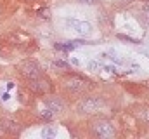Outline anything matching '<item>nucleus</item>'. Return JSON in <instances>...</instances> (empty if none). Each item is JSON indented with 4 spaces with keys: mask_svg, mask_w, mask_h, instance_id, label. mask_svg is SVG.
Returning <instances> with one entry per match:
<instances>
[{
    "mask_svg": "<svg viewBox=\"0 0 149 139\" xmlns=\"http://www.w3.org/2000/svg\"><path fill=\"white\" fill-rule=\"evenodd\" d=\"M0 12H2V7H0Z\"/></svg>",
    "mask_w": 149,
    "mask_h": 139,
    "instance_id": "dca6fc26",
    "label": "nucleus"
},
{
    "mask_svg": "<svg viewBox=\"0 0 149 139\" xmlns=\"http://www.w3.org/2000/svg\"><path fill=\"white\" fill-rule=\"evenodd\" d=\"M80 4H83V5H95L97 4V0H78Z\"/></svg>",
    "mask_w": 149,
    "mask_h": 139,
    "instance_id": "ddd939ff",
    "label": "nucleus"
},
{
    "mask_svg": "<svg viewBox=\"0 0 149 139\" xmlns=\"http://www.w3.org/2000/svg\"><path fill=\"white\" fill-rule=\"evenodd\" d=\"M147 21H149V14H147Z\"/></svg>",
    "mask_w": 149,
    "mask_h": 139,
    "instance_id": "2eb2a0df",
    "label": "nucleus"
},
{
    "mask_svg": "<svg viewBox=\"0 0 149 139\" xmlns=\"http://www.w3.org/2000/svg\"><path fill=\"white\" fill-rule=\"evenodd\" d=\"M17 72L19 75L23 77L25 80H30V78H36L40 75H44L42 72V66L35 61V59H25L17 64Z\"/></svg>",
    "mask_w": 149,
    "mask_h": 139,
    "instance_id": "20e7f679",
    "label": "nucleus"
},
{
    "mask_svg": "<svg viewBox=\"0 0 149 139\" xmlns=\"http://www.w3.org/2000/svg\"><path fill=\"white\" fill-rule=\"evenodd\" d=\"M26 87L36 96H45L47 92L52 90V82L45 77V75H40L36 78H30L26 80Z\"/></svg>",
    "mask_w": 149,
    "mask_h": 139,
    "instance_id": "39448f33",
    "label": "nucleus"
},
{
    "mask_svg": "<svg viewBox=\"0 0 149 139\" xmlns=\"http://www.w3.org/2000/svg\"><path fill=\"white\" fill-rule=\"evenodd\" d=\"M42 136H44V137H54V136H56V129L49 125V127H45V129H44Z\"/></svg>",
    "mask_w": 149,
    "mask_h": 139,
    "instance_id": "9d476101",
    "label": "nucleus"
},
{
    "mask_svg": "<svg viewBox=\"0 0 149 139\" xmlns=\"http://www.w3.org/2000/svg\"><path fill=\"white\" fill-rule=\"evenodd\" d=\"M64 25L71 31H75L78 37H89L92 33V30H94L89 21H81V19H71V17H68V19H64Z\"/></svg>",
    "mask_w": 149,
    "mask_h": 139,
    "instance_id": "423d86ee",
    "label": "nucleus"
},
{
    "mask_svg": "<svg viewBox=\"0 0 149 139\" xmlns=\"http://www.w3.org/2000/svg\"><path fill=\"white\" fill-rule=\"evenodd\" d=\"M106 106V103L97 98V96H87L83 98L78 104H76V111L80 115H97L101 113V110Z\"/></svg>",
    "mask_w": 149,
    "mask_h": 139,
    "instance_id": "f03ea898",
    "label": "nucleus"
},
{
    "mask_svg": "<svg viewBox=\"0 0 149 139\" xmlns=\"http://www.w3.org/2000/svg\"><path fill=\"white\" fill-rule=\"evenodd\" d=\"M92 85V82L89 78H85L83 75H66L64 78H62V87H64L68 92H71V94H83L85 90H89Z\"/></svg>",
    "mask_w": 149,
    "mask_h": 139,
    "instance_id": "f257e3e1",
    "label": "nucleus"
},
{
    "mask_svg": "<svg viewBox=\"0 0 149 139\" xmlns=\"http://www.w3.org/2000/svg\"><path fill=\"white\" fill-rule=\"evenodd\" d=\"M54 64H56L57 68H62V70H70V64H68L66 61H54Z\"/></svg>",
    "mask_w": 149,
    "mask_h": 139,
    "instance_id": "f8f14e48",
    "label": "nucleus"
},
{
    "mask_svg": "<svg viewBox=\"0 0 149 139\" xmlns=\"http://www.w3.org/2000/svg\"><path fill=\"white\" fill-rule=\"evenodd\" d=\"M90 132L95 136V137H101V139H111L116 136V130H115V125L106 120V118H97L90 124Z\"/></svg>",
    "mask_w": 149,
    "mask_h": 139,
    "instance_id": "7ed1b4c3",
    "label": "nucleus"
},
{
    "mask_svg": "<svg viewBox=\"0 0 149 139\" xmlns=\"http://www.w3.org/2000/svg\"><path fill=\"white\" fill-rule=\"evenodd\" d=\"M137 115L140 117V120H142V122H147V124H149V108H142Z\"/></svg>",
    "mask_w": 149,
    "mask_h": 139,
    "instance_id": "1a4fd4ad",
    "label": "nucleus"
},
{
    "mask_svg": "<svg viewBox=\"0 0 149 139\" xmlns=\"http://www.w3.org/2000/svg\"><path fill=\"white\" fill-rule=\"evenodd\" d=\"M120 40H125V42H128V43H140V40L137 38H130V37H126V35H118Z\"/></svg>",
    "mask_w": 149,
    "mask_h": 139,
    "instance_id": "9b49d317",
    "label": "nucleus"
},
{
    "mask_svg": "<svg viewBox=\"0 0 149 139\" xmlns=\"http://www.w3.org/2000/svg\"><path fill=\"white\" fill-rule=\"evenodd\" d=\"M42 104H44V108H47L54 117H56V115H59V113H62V111H64V108H66L64 101H62L61 98H57V96H47V98H44Z\"/></svg>",
    "mask_w": 149,
    "mask_h": 139,
    "instance_id": "6e6552de",
    "label": "nucleus"
},
{
    "mask_svg": "<svg viewBox=\"0 0 149 139\" xmlns=\"http://www.w3.org/2000/svg\"><path fill=\"white\" fill-rule=\"evenodd\" d=\"M0 124L5 129V132L9 136H19V132L23 130V124H21L16 117H11V115H5V117L0 118Z\"/></svg>",
    "mask_w": 149,
    "mask_h": 139,
    "instance_id": "0eeeda50",
    "label": "nucleus"
},
{
    "mask_svg": "<svg viewBox=\"0 0 149 139\" xmlns=\"http://www.w3.org/2000/svg\"><path fill=\"white\" fill-rule=\"evenodd\" d=\"M97 68H99L97 61H90V63H89V70H97Z\"/></svg>",
    "mask_w": 149,
    "mask_h": 139,
    "instance_id": "4468645a",
    "label": "nucleus"
}]
</instances>
